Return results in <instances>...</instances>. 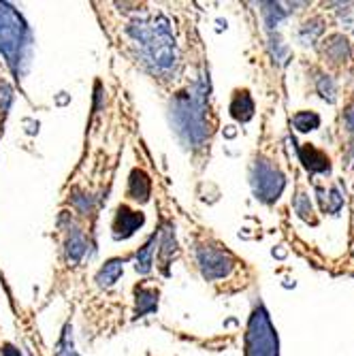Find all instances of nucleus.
I'll return each instance as SVG.
<instances>
[{"label": "nucleus", "instance_id": "f257e3e1", "mask_svg": "<svg viewBox=\"0 0 354 356\" xmlns=\"http://www.w3.org/2000/svg\"><path fill=\"white\" fill-rule=\"evenodd\" d=\"M209 81L203 77L188 90L179 92L171 103V120L179 139L190 147H203L209 137L207 122Z\"/></svg>", "mask_w": 354, "mask_h": 356}, {"label": "nucleus", "instance_id": "f03ea898", "mask_svg": "<svg viewBox=\"0 0 354 356\" xmlns=\"http://www.w3.org/2000/svg\"><path fill=\"white\" fill-rule=\"evenodd\" d=\"M128 37H131L145 64L156 71V73H171L177 62V47L171 26L167 17H156L152 22H133L126 28Z\"/></svg>", "mask_w": 354, "mask_h": 356}, {"label": "nucleus", "instance_id": "7ed1b4c3", "mask_svg": "<svg viewBox=\"0 0 354 356\" xmlns=\"http://www.w3.org/2000/svg\"><path fill=\"white\" fill-rule=\"evenodd\" d=\"M32 49V35L24 17L9 5L0 3V54L5 56L15 77L26 73Z\"/></svg>", "mask_w": 354, "mask_h": 356}, {"label": "nucleus", "instance_id": "20e7f679", "mask_svg": "<svg viewBox=\"0 0 354 356\" xmlns=\"http://www.w3.org/2000/svg\"><path fill=\"white\" fill-rule=\"evenodd\" d=\"M246 356H277V335L263 305L256 307L250 316L246 333Z\"/></svg>", "mask_w": 354, "mask_h": 356}, {"label": "nucleus", "instance_id": "39448f33", "mask_svg": "<svg viewBox=\"0 0 354 356\" xmlns=\"http://www.w3.org/2000/svg\"><path fill=\"white\" fill-rule=\"evenodd\" d=\"M252 188H254L256 199L271 205L282 197V192L286 188V179L271 160L259 158L252 167Z\"/></svg>", "mask_w": 354, "mask_h": 356}, {"label": "nucleus", "instance_id": "423d86ee", "mask_svg": "<svg viewBox=\"0 0 354 356\" xmlns=\"http://www.w3.org/2000/svg\"><path fill=\"white\" fill-rule=\"evenodd\" d=\"M197 261L205 280H222L233 271L231 254L216 248H201L197 252Z\"/></svg>", "mask_w": 354, "mask_h": 356}, {"label": "nucleus", "instance_id": "0eeeda50", "mask_svg": "<svg viewBox=\"0 0 354 356\" xmlns=\"http://www.w3.org/2000/svg\"><path fill=\"white\" fill-rule=\"evenodd\" d=\"M145 222V216L141 211H133L126 205L118 207L115 220H113V239H128L131 235H135V231H139Z\"/></svg>", "mask_w": 354, "mask_h": 356}, {"label": "nucleus", "instance_id": "6e6552de", "mask_svg": "<svg viewBox=\"0 0 354 356\" xmlns=\"http://www.w3.org/2000/svg\"><path fill=\"white\" fill-rule=\"evenodd\" d=\"M299 158L309 173H331V163L325 152L316 149L312 143L299 145Z\"/></svg>", "mask_w": 354, "mask_h": 356}, {"label": "nucleus", "instance_id": "1a4fd4ad", "mask_svg": "<svg viewBox=\"0 0 354 356\" xmlns=\"http://www.w3.org/2000/svg\"><path fill=\"white\" fill-rule=\"evenodd\" d=\"M150 192H152V184L147 173L143 169H135L131 173V179H128V197L139 203H145L150 201Z\"/></svg>", "mask_w": 354, "mask_h": 356}, {"label": "nucleus", "instance_id": "9d476101", "mask_svg": "<svg viewBox=\"0 0 354 356\" xmlns=\"http://www.w3.org/2000/svg\"><path fill=\"white\" fill-rule=\"evenodd\" d=\"M231 115L237 120V122H250L252 115H254V103L250 99V94L243 90V92H237L233 96V103H231Z\"/></svg>", "mask_w": 354, "mask_h": 356}, {"label": "nucleus", "instance_id": "9b49d317", "mask_svg": "<svg viewBox=\"0 0 354 356\" xmlns=\"http://www.w3.org/2000/svg\"><path fill=\"white\" fill-rule=\"evenodd\" d=\"M124 271V261L122 258H111V261L105 263V267L96 273V284H99L101 288H109L111 284H115L120 280Z\"/></svg>", "mask_w": 354, "mask_h": 356}, {"label": "nucleus", "instance_id": "f8f14e48", "mask_svg": "<svg viewBox=\"0 0 354 356\" xmlns=\"http://www.w3.org/2000/svg\"><path fill=\"white\" fill-rule=\"evenodd\" d=\"M86 250H88V243L83 239V233L73 226V231L69 235V241H67V261L73 263V265L79 263L81 258H83V254H86Z\"/></svg>", "mask_w": 354, "mask_h": 356}, {"label": "nucleus", "instance_id": "ddd939ff", "mask_svg": "<svg viewBox=\"0 0 354 356\" xmlns=\"http://www.w3.org/2000/svg\"><path fill=\"white\" fill-rule=\"evenodd\" d=\"M158 309V290L152 288H137V312L135 316L141 318Z\"/></svg>", "mask_w": 354, "mask_h": 356}, {"label": "nucleus", "instance_id": "4468645a", "mask_svg": "<svg viewBox=\"0 0 354 356\" xmlns=\"http://www.w3.org/2000/svg\"><path fill=\"white\" fill-rule=\"evenodd\" d=\"M325 54H327L333 62H344V60L350 58V45H348V41H346L341 35H331V37L327 39Z\"/></svg>", "mask_w": 354, "mask_h": 356}, {"label": "nucleus", "instance_id": "2eb2a0df", "mask_svg": "<svg viewBox=\"0 0 354 356\" xmlns=\"http://www.w3.org/2000/svg\"><path fill=\"white\" fill-rule=\"evenodd\" d=\"M158 243V237L156 235H152L150 239H147V243L137 252V258H135V269L139 271V273H150L152 271V254H154V245Z\"/></svg>", "mask_w": 354, "mask_h": 356}, {"label": "nucleus", "instance_id": "dca6fc26", "mask_svg": "<svg viewBox=\"0 0 354 356\" xmlns=\"http://www.w3.org/2000/svg\"><path fill=\"white\" fill-rule=\"evenodd\" d=\"M293 124H295V128L299 133H309V131H316V128L320 126V115L314 113V111H299V113H295Z\"/></svg>", "mask_w": 354, "mask_h": 356}, {"label": "nucleus", "instance_id": "f3484780", "mask_svg": "<svg viewBox=\"0 0 354 356\" xmlns=\"http://www.w3.org/2000/svg\"><path fill=\"white\" fill-rule=\"evenodd\" d=\"M56 356H79L73 348V335H71V325L64 327L62 331V337L58 341V348H56Z\"/></svg>", "mask_w": 354, "mask_h": 356}, {"label": "nucleus", "instance_id": "a211bd4d", "mask_svg": "<svg viewBox=\"0 0 354 356\" xmlns=\"http://www.w3.org/2000/svg\"><path fill=\"white\" fill-rule=\"evenodd\" d=\"M295 211L309 224H316V216H314V209H312V203H309V197H305L303 192H299L295 197Z\"/></svg>", "mask_w": 354, "mask_h": 356}, {"label": "nucleus", "instance_id": "6ab92c4d", "mask_svg": "<svg viewBox=\"0 0 354 356\" xmlns=\"http://www.w3.org/2000/svg\"><path fill=\"white\" fill-rule=\"evenodd\" d=\"M263 13H265V22H267V28L269 30H273L284 17H286V11H282L280 9V5H275V3H263Z\"/></svg>", "mask_w": 354, "mask_h": 356}, {"label": "nucleus", "instance_id": "aec40b11", "mask_svg": "<svg viewBox=\"0 0 354 356\" xmlns=\"http://www.w3.org/2000/svg\"><path fill=\"white\" fill-rule=\"evenodd\" d=\"M318 35H323V22H320V19L307 22V24L301 28V32H299V37H301V41H303L305 45H307V43H314Z\"/></svg>", "mask_w": 354, "mask_h": 356}, {"label": "nucleus", "instance_id": "412c9836", "mask_svg": "<svg viewBox=\"0 0 354 356\" xmlns=\"http://www.w3.org/2000/svg\"><path fill=\"white\" fill-rule=\"evenodd\" d=\"M318 199H320V203H323V209L329 211V213H337L341 209V205H344V199L339 197L337 188H331L329 190V199H323L320 194H318Z\"/></svg>", "mask_w": 354, "mask_h": 356}, {"label": "nucleus", "instance_id": "4be33fe9", "mask_svg": "<svg viewBox=\"0 0 354 356\" xmlns=\"http://www.w3.org/2000/svg\"><path fill=\"white\" fill-rule=\"evenodd\" d=\"M318 92H320V96H323L325 101L333 103L335 101V83H333V79L327 77V75H320V79H318Z\"/></svg>", "mask_w": 354, "mask_h": 356}, {"label": "nucleus", "instance_id": "5701e85b", "mask_svg": "<svg viewBox=\"0 0 354 356\" xmlns=\"http://www.w3.org/2000/svg\"><path fill=\"white\" fill-rule=\"evenodd\" d=\"M175 252V239H173V233H171V229H167V233H165V239H163V258L167 261V258L171 256Z\"/></svg>", "mask_w": 354, "mask_h": 356}, {"label": "nucleus", "instance_id": "b1692460", "mask_svg": "<svg viewBox=\"0 0 354 356\" xmlns=\"http://www.w3.org/2000/svg\"><path fill=\"white\" fill-rule=\"evenodd\" d=\"M344 126H346V131L354 137V103L348 105L344 111Z\"/></svg>", "mask_w": 354, "mask_h": 356}, {"label": "nucleus", "instance_id": "393cba45", "mask_svg": "<svg viewBox=\"0 0 354 356\" xmlns=\"http://www.w3.org/2000/svg\"><path fill=\"white\" fill-rule=\"evenodd\" d=\"M3 354H5V356H19V350H15L11 343H5V348H3Z\"/></svg>", "mask_w": 354, "mask_h": 356}]
</instances>
